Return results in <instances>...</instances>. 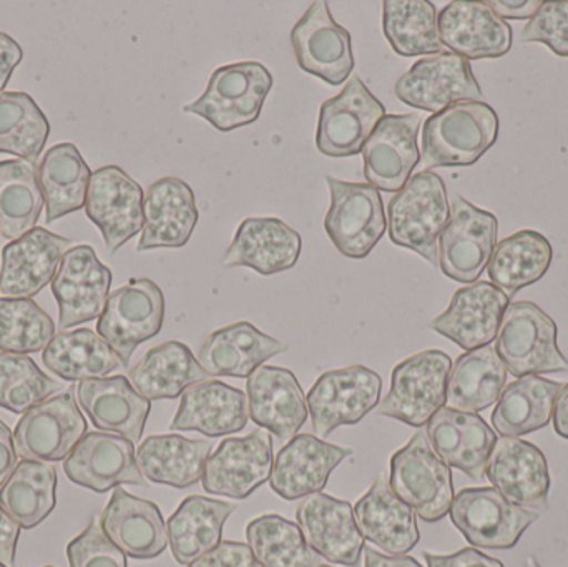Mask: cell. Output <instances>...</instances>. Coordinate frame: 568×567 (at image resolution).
<instances>
[{"mask_svg":"<svg viewBox=\"0 0 568 567\" xmlns=\"http://www.w3.org/2000/svg\"><path fill=\"white\" fill-rule=\"evenodd\" d=\"M236 506L205 496H189L166 523L169 546L179 565L189 566L222 543L223 526Z\"/></svg>","mask_w":568,"mask_h":567,"instance_id":"cell-36","label":"cell"},{"mask_svg":"<svg viewBox=\"0 0 568 567\" xmlns=\"http://www.w3.org/2000/svg\"><path fill=\"white\" fill-rule=\"evenodd\" d=\"M290 348L250 322L233 323L216 330L199 353V363L210 376L248 378L263 363Z\"/></svg>","mask_w":568,"mask_h":567,"instance_id":"cell-35","label":"cell"},{"mask_svg":"<svg viewBox=\"0 0 568 567\" xmlns=\"http://www.w3.org/2000/svg\"><path fill=\"white\" fill-rule=\"evenodd\" d=\"M453 360L440 350H426L400 362L390 375V389L377 406L386 418L420 429L444 408Z\"/></svg>","mask_w":568,"mask_h":567,"instance_id":"cell-6","label":"cell"},{"mask_svg":"<svg viewBox=\"0 0 568 567\" xmlns=\"http://www.w3.org/2000/svg\"><path fill=\"white\" fill-rule=\"evenodd\" d=\"M557 336L556 322L536 303H510L497 333L496 350L516 378L568 372Z\"/></svg>","mask_w":568,"mask_h":567,"instance_id":"cell-3","label":"cell"},{"mask_svg":"<svg viewBox=\"0 0 568 567\" xmlns=\"http://www.w3.org/2000/svg\"><path fill=\"white\" fill-rule=\"evenodd\" d=\"M510 298L490 282H477L454 293L449 308L429 328L466 352L490 345L497 338Z\"/></svg>","mask_w":568,"mask_h":567,"instance_id":"cell-22","label":"cell"},{"mask_svg":"<svg viewBox=\"0 0 568 567\" xmlns=\"http://www.w3.org/2000/svg\"><path fill=\"white\" fill-rule=\"evenodd\" d=\"M419 129L420 117L414 113L384 115L363 146L364 176L369 185L389 193L404 189L420 162Z\"/></svg>","mask_w":568,"mask_h":567,"instance_id":"cell-21","label":"cell"},{"mask_svg":"<svg viewBox=\"0 0 568 567\" xmlns=\"http://www.w3.org/2000/svg\"><path fill=\"white\" fill-rule=\"evenodd\" d=\"M426 435L430 448L449 468L459 469L474 482L486 478L497 435L483 416L444 406L427 423Z\"/></svg>","mask_w":568,"mask_h":567,"instance_id":"cell-27","label":"cell"},{"mask_svg":"<svg viewBox=\"0 0 568 567\" xmlns=\"http://www.w3.org/2000/svg\"><path fill=\"white\" fill-rule=\"evenodd\" d=\"M499 136V117L486 102H457L424 123L423 159L426 169L474 165Z\"/></svg>","mask_w":568,"mask_h":567,"instance_id":"cell-2","label":"cell"},{"mask_svg":"<svg viewBox=\"0 0 568 567\" xmlns=\"http://www.w3.org/2000/svg\"><path fill=\"white\" fill-rule=\"evenodd\" d=\"M142 186L120 166L106 165L92 173L87 192L85 212L99 226L109 253L122 249L139 235L145 223Z\"/></svg>","mask_w":568,"mask_h":567,"instance_id":"cell-15","label":"cell"},{"mask_svg":"<svg viewBox=\"0 0 568 567\" xmlns=\"http://www.w3.org/2000/svg\"><path fill=\"white\" fill-rule=\"evenodd\" d=\"M429 567H506L499 559L490 558L484 553L477 551L474 548H466L456 555L436 556L430 553H424Z\"/></svg>","mask_w":568,"mask_h":567,"instance_id":"cell-54","label":"cell"},{"mask_svg":"<svg viewBox=\"0 0 568 567\" xmlns=\"http://www.w3.org/2000/svg\"><path fill=\"white\" fill-rule=\"evenodd\" d=\"M57 472L47 463L22 462L0 488V506L22 529L42 525L57 505Z\"/></svg>","mask_w":568,"mask_h":567,"instance_id":"cell-44","label":"cell"},{"mask_svg":"<svg viewBox=\"0 0 568 567\" xmlns=\"http://www.w3.org/2000/svg\"><path fill=\"white\" fill-rule=\"evenodd\" d=\"M186 567H263L245 543L222 541Z\"/></svg>","mask_w":568,"mask_h":567,"instance_id":"cell-53","label":"cell"},{"mask_svg":"<svg viewBox=\"0 0 568 567\" xmlns=\"http://www.w3.org/2000/svg\"><path fill=\"white\" fill-rule=\"evenodd\" d=\"M450 522L469 545L480 549H513L540 518L514 505L496 488H467L454 496Z\"/></svg>","mask_w":568,"mask_h":567,"instance_id":"cell-9","label":"cell"},{"mask_svg":"<svg viewBox=\"0 0 568 567\" xmlns=\"http://www.w3.org/2000/svg\"><path fill=\"white\" fill-rule=\"evenodd\" d=\"M440 42L466 60L500 59L513 49V27L487 2L456 0L439 16Z\"/></svg>","mask_w":568,"mask_h":567,"instance_id":"cell-24","label":"cell"},{"mask_svg":"<svg viewBox=\"0 0 568 567\" xmlns=\"http://www.w3.org/2000/svg\"><path fill=\"white\" fill-rule=\"evenodd\" d=\"M520 42H540L568 57V0L544 2L520 33Z\"/></svg>","mask_w":568,"mask_h":567,"instance_id":"cell-52","label":"cell"},{"mask_svg":"<svg viewBox=\"0 0 568 567\" xmlns=\"http://www.w3.org/2000/svg\"><path fill=\"white\" fill-rule=\"evenodd\" d=\"M331 206L324 230L341 255L363 260L386 232V213L379 190L369 183L344 182L326 176Z\"/></svg>","mask_w":568,"mask_h":567,"instance_id":"cell-8","label":"cell"},{"mask_svg":"<svg viewBox=\"0 0 568 567\" xmlns=\"http://www.w3.org/2000/svg\"><path fill=\"white\" fill-rule=\"evenodd\" d=\"M383 378L363 365L323 373L307 393L314 432L326 438L339 426L357 425L379 406Z\"/></svg>","mask_w":568,"mask_h":567,"instance_id":"cell-10","label":"cell"},{"mask_svg":"<svg viewBox=\"0 0 568 567\" xmlns=\"http://www.w3.org/2000/svg\"><path fill=\"white\" fill-rule=\"evenodd\" d=\"M394 93L406 105L433 113L457 102H483L484 99L469 60L450 52L417 60L399 77Z\"/></svg>","mask_w":568,"mask_h":567,"instance_id":"cell-14","label":"cell"},{"mask_svg":"<svg viewBox=\"0 0 568 567\" xmlns=\"http://www.w3.org/2000/svg\"><path fill=\"white\" fill-rule=\"evenodd\" d=\"M273 439L263 429L245 438H229L206 459L203 489L210 495L246 499L272 478Z\"/></svg>","mask_w":568,"mask_h":567,"instance_id":"cell-16","label":"cell"},{"mask_svg":"<svg viewBox=\"0 0 568 567\" xmlns=\"http://www.w3.org/2000/svg\"><path fill=\"white\" fill-rule=\"evenodd\" d=\"M22 59L23 52L19 43L7 33L0 32V92H3L13 70Z\"/></svg>","mask_w":568,"mask_h":567,"instance_id":"cell-57","label":"cell"},{"mask_svg":"<svg viewBox=\"0 0 568 567\" xmlns=\"http://www.w3.org/2000/svg\"><path fill=\"white\" fill-rule=\"evenodd\" d=\"M542 0H489L487 6L500 17V19L530 20L540 7Z\"/></svg>","mask_w":568,"mask_h":567,"instance_id":"cell-55","label":"cell"},{"mask_svg":"<svg viewBox=\"0 0 568 567\" xmlns=\"http://www.w3.org/2000/svg\"><path fill=\"white\" fill-rule=\"evenodd\" d=\"M353 455V449L331 445L316 436L296 435L276 455L270 488L286 502L321 493L331 473Z\"/></svg>","mask_w":568,"mask_h":567,"instance_id":"cell-28","label":"cell"},{"mask_svg":"<svg viewBox=\"0 0 568 567\" xmlns=\"http://www.w3.org/2000/svg\"><path fill=\"white\" fill-rule=\"evenodd\" d=\"M291 43L297 65L329 85H341L353 73L351 33L333 19L324 0L311 3L297 20L291 32Z\"/></svg>","mask_w":568,"mask_h":567,"instance_id":"cell-17","label":"cell"},{"mask_svg":"<svg viewBox=\"0 0 568 567\" xmlns=\"http://www.w3.org/2000/svg\"><path fill=\"white\" fill-rule=\"evenodd\" d=\"M390 489L423 522L437 523L449 515L454 502L453 472L430 448L419 429L390 458Z\"/></svg>","mask_w":568,"mask_h":567,"instance_id":"cell-5","label":"cell"},{"mask_svg":"<svg viewBox=\"0 0 568 567\" xmlns=\"http://www.w3.org/2000/svg\"><path fill=\"white\" fill-rule=\"evenodd\" d=\"M383 30L394 52L403 57L443 53L437 10L427 0H386Z\"/></svg>","mask_w":568,"mask_h":567,"instance_id":"cell-46","label":"cell"},{"mask_svg":"<svg viewBox=\"0 0 568 567\" xmlns=\"http://www.w3.org/2000/svg\"><path fill=\"white\" fill-rule=\"evenodd\" d=\"M55 336L52 318L32 298H0V352L29 355Z\"/></svg>","mask_w":568,"mask_h":567,"instance_id":"cell-49","label":"cell"},{"mask_svg":"<svg viewBox=\"0 0 568 567\" xmlns=\"http://www.w3.org/2000/svg\"><path fill=\"white\" fill-rule=\"evenodd\" d=\"M248 419V399L242 389L219 379H205L183 392L170 429L220 438L242 432Z\"/></svg>","mask_w":568,"mask_h":567,"instance_id":"cell-31","label":"cell"},{"mask_svg":"<svg viewBox=\"0 0 568 567\" xmlns=\"http://www.w3.org/2000/svg\"><path fill=\"white\" fill-rule=\"evenodd\" d=\"M499 222L494 213L454 193L450 219L439 240V266L447 279L476 283L497 246Z\"/></svg>","mask_w":568,"mask_h":567,"instance_id":"cell-11","label":"cell"},{"mask_svg":"<svg viewBox=\"0 0 568 567\" xmlns=\"http://www.w3.org/2000/svg\"><path fill=\"white\" fill-rule=\"evenodd\" d=\"M209 376L192 350L180 342H166L149 350L129 373L133 388L149 402L179 398L190 386L205 382Z\"/></svg>","mask_w":568,"mask_h":567,"instance_id":"cell-38","label":"cell"},{"mask_svg":"<svg viewBox=\"0 0 568 567\" xmlns=\"http://www.w3.org/2000/svg\"><path fill=\"white\" fill-rule=\"evenodd\" d=\"M85 435V416L67 392L29 409L13 429V445L22 462L55 463L69 458Z\"/></svg>","mask_w":568,"mask_h":567,"instance_id":"cell-12","label":"cell"},{"mask_svg":"<svg viewBox=\"0 0 568 567\" xmlns=\"http://www.w3.org/2000/svg\"><path fill=\"white\" fill-rule=\"evenodd\" d=\"M246 399L253 423L268 429L280 443L293 439L310 416L300 382L280 366H260L253 372L246 382Z\"/></svg>","mask_w":568,"mask_h":567,"instance_id":"cell-25","label":"cell"},{"mask_svg":"<svg viewBox=\"0 0 568 567\" xmlns=\"http://www.w3.org/2000/svg\"><path fill=\"white\" fill-rule=\"evenodd\" d=\"M526 567H542V566H540L539 563H537L536 558H532V556H530V558L527 559Z\"/></svg>","mask_w":568,"mask_h":567,"instance_id":"cell-61","label":"cell"},{"mask_svg":"<svg viewBox=\"0 0 568 567\" xmlns=\"http://www.w3.org/2000/svg\"><path fill=\"white\" fill-rule=\"evenodd\" d=\"M486 476L494 488L514 505L526 509H546L550 475L546 456L532 443L519 438L497 439Z\"/></svg>","mask_w":568,"mask_h":567,"instance_id":"cell-26","label":"cell"},{"mask_svg":"<svg viewBox=\"0 0 568 567\" xmlns=\"http://www.w3.org/2000/svg\"><path fill=\"white\" fill-rule=\"evenodd\" d=\"M20 529L22 528L0 506V563L7 567H13L16 563Z\"/></svg>","mask_w":568,"mask_h":567,"instance_id":"cell-56","label":"cell"},{"mask_svg":"<svg viewBox=\"0 0 568 567\" xmlns=\"http://www.w3.org/2000/svg\"><path fill=\"white\" fill-rule=\"evenodd\" d=\"M43 203L39 172L32 162L20 159L0 162V235L3 239L13 242L36 229Z\"/></svg>","mask_w":568,"mask_h":567,"instance_id":"cell-45","label":"cell"},{"mask_svg":"<svg viewBox=\"0 0 568 567\" xmlns=\"http://www.w3.org/2000/svg\"><path fill=\"white\" fill-rule=\"evenodd\" d=\"M112 272L103 265L90 245L67 250L52 282V293L59 303V328L100 318L109 300Z\"/></svg>","mask_w":568,"mask_h":567,"instance_id":"cell-18","label":"cell"},{"mask_svg":"<svg viewBox=\"0 0 568 567\" xmlns=\"http://www.w3.org/2000/svg\"><path fill=\"white\" fill-rule=\"evenodd\" d=\"M0 567H7L6 565H2V563H0Z\"/></svg>","mask_w":568,"mask_h":567,"instance_id":"cell-63","label":"cell"},{"mask_svg":"<svg viewBox=\"0 0 568 567\" xmlns=\"http://www.w3.org/2000/svg\"><path fill=\"white\" fill-rule=\"evenodd\" d=\"M45 567H53V566H45Z\"/></svg>","mask_w":568,"mask_h":567,"instance_id":"cell-64","label":"cell"},{"mask_svg":"<svg viewBox=\"0 0 568 567\" xmlns=\"http://www.w3.org/2000/svg\"><path fill=\"white\" fill-rule=\"evenodd\" d=\"M49 133V120L29 93L0 92V153L33 163Z\"/></svg>","mask_w":568,"mask_h":567,"instance_id":"cell-48","label":"cell"},{"mask_svg":"<svg viewBox=\"0 0 568 567\" xmlns=\"http://www.w3.org/2000/svg\"><path fill=\"white\" fill-rule=\"evenodd\" d=\"M16 445H13L12 432L9 426L0 419V486L7 482L17 466Z\"/></svg>","mask_w":568,"mask_h":567,"instance_id":"cell-58","label":"cell"},{"mask_svg":"<svg viewBox=\"0 0 568 567\" xmlns=\"http://www.w3.org/2000/svg\"><path fill=\"white\" fill-rule=\"evenodd\" d=\"M317 567H333V566L321 565V566H317Z\"/></svg>","mask_w":568,"mask_h":567,"instance_id":"cell-62","label":"cell"},{"mask_svg":"<svg viewBox=\"0 0 568 567\" xmlns=\"http://www.w3.org/2000/svg\"><path fill=\"white\" fill-rule=\"evenodd\" d=\"M296 522L317 556L334 565L359 566L366 545L349 503L314 493L297 505Z\"/></svg>","mask_w":568,"mask_h":567,"instance_id":"cell-20","label":"cell"},{"mask_svg":"<svg viewBox=\"0 0 568 567\" xmlns=\"http://www.w3.org/2000/svg\"><path fill=\"white\" fill-rule=\"evenodd\" d=\"M90 179L92 172L73 143L52 146L39 165V182L47 205L45 222H55L83 209Z\"/></svg>","mask_w":568,"mask_h":567,"instance_id":"cell-43","label":"cell"},{"mask_svg":"<svg viewBox=\"0 0 568 567\" xmlns=\"http://www.w3.org/2000/svg\"><path fill=\"white\" fill-rule=\"evenodd\" d=\"M43 365L65 382L105 378L120 368L119 355L89 328L62 332L43 350Z\"/></svg>","mask_w":568,"mask_h":567,"instance_id":"cell-42","label":"cell"},{"mask_svg":"<svg viewBox=\"0 0 568 567\" xmlns=\"http://www.w3.org/2000/svg\"><path fill=\"white\" fill-rule=\"evenodd\" d=\"M165 320V296L149 279H132L110 293L105 308L97 323V333L129 366L133 352L142 343L162 332Z\"/></svg>","mask_w":568,"mask_h":567,"instance_id":"cell-7","label":"cell"},{"mask_svg":"<svg viewBox=\"0 0 568 567\" xmlns=\"http://www.w3.org/2000/svg\"><path fill=\"white\" fill-rule=\"evenodd\" d=\"M212 443L182 435L150 436L136 452L143 478L155 485L190 488L202 482Z\"/></svg>","mask_w":568,"mask_h":567,"instance_id":"cell-37","label":"cell"},{"mask_svg":"<svg viewBox=\"0 0 568 567\" xmlns=\"http://www.w3.org/2000/svg\"><path fill=\"white\" fill-rule=\"evenodd\" d=\"M364 556H366V567H424L410 556L381 555L369 546H364Z\"/></svg>","mask_w":568,"mask_h":567,"instance_id":"cell-59","label":"cell"},{"mask_svg":"<svg viewBox=\"0 0 568 567\" xmlns=\"http://www.w3.org/2000/svg\"><path fill=\"white\" fill-rule=\"evenodd\" d=\"M384 115L383 103L369 92L366 83L357 75L351 77L339 95L321 105L317 150L333 159L357 155Z\"/></svg>","mask_w":568,"mask_h":567,"instance_id":"cell-13","label":"cell"},{"mask_svg":"<svg viewBox=\"0 0 568 567\" xmlns=\"http://www.w3.org/2000/svg\"><path fill=\"white\" fill-rule=\"evenodd\" d=\"M100 526L110 541L133 559H155L169 546L165 519L155 503L115 488Z\"/></svg>","mask_w":568,"mask_h":567,"instance_id":"cell-30","label":"cell"},{"mask_svg":"<svg viewBox=\"0 0 568 567\" xmlns=\"http://www.w3.org/2000/svg\"><path fill=\"white\" fill-rule=\"evenodd\" d=\"M449 219L446 185L429 170L410 176L387 206L390 242L416 252L433 266L439 265V240Z\"/></svg>","mask_w":568,"mask_h":567,"instance_id":"cell-1","label":"cell"},{"mask_svg":"<svg viewBox=\"0 0 568 567\" xmlns=\"http://www.w3.org/2000/svg\"><path fill=\"white\" fill-rule=\"evenodd\" d=\"M67 558L70 567H129L125 553L110 541L95 519L67 546Z\"/></svg>","mask_w":568,"mask_h":567,"instance_id":"cell-51","label":"cell"},{"mask_svg":"<svg viewBox=\"0 0 568 567\" xmlns=\"http://www.w3.org/2000/svg\"><path fill=\"white\" fill-rule=\"evenodd\" d=\"M142 239L139 252L153 249H183L192 239L199 222L195 192L176 176L156 180L143 199Z\"/></svg>","mask_w":568,"mask_h":567,"instance_id":"cell-29","label":"cell"},{"mask_svg":"<svg viewBox=\"0 0 568 567\" xmlns=\"http://www.w3.org/2000/svg\"><path fill=\"white\" fill-rule=\"evenodd\" d=\"M354 518L363 538L387 555H407L420 541L416 513L394 495L386 475L377 476L369 492L356 503Z\"/></svg>","mask_w":568,"mask_h":567,"instance_id":"cell-34","label":"cell"},{"mask_svg":"<svg viewBox=\"0 0 568 567\" xmlns=\"http://www.w3.org/2000/svg\"><path fill=\"white\" fill-rule=\"evenodd\" d=\"M552 419L557 435L568 439V383L562 386L554 403Z\"/></svg>","mask_w":568,"mask_h":567,"instance_id":"cell-60","label":"cell"},{"mask_svg":"<svg viewBox=\"0 0 568 567\" xmlns=\"http://www.w3.org/2000/svg\"><path fill=\"white\" fill-rule=\"evenodd\" d=\"M63 472L73 485L106 493L122 485L146 488L130 439L110 433H87L63 462Z\"/></svg>","mask_w":568,"mask_h":567,"instance_id":"cell-19","label":"cell"},{"mask_svg":"<svg viewBox=\"0 0 568 567\" xmlns=\"http://www.w3.org/2000/svg\"><path fill=\"white\" fill-rule=\"evenodd\" d=\"M300 233L273 216L243 220L223 256L225 266H246L260 275H276L296 265L301 255Z\"/></svg>","mask_w":568,"mask_h":567,"instance_id":"cell-33","label":"cell"},{"mask_svg":"<svg viewBox=\"0 0 568 567\" xmlns=\"http://www.w3.org/2000/svg\"><path fill=\"white\" fill-rule=\"evenodd\" d=\"M562 386L542 376L517 378L504 389L494 408V429L506 438H519L546 428Z\"/></svg>","mask_w":568,"mask_h":567,"instance_id":"cell-40","label":"cell"},{"mask_svg":"<svg viewBox=\"0 0 568 567\" xmlns=\"http://www.w3.org/2000/svg\"><path fill=\"white\" fill-rule=\"evenodd\" d=\"M507 368L493 345L464 353L454 363L447 382V408L480 413L499 402Z\"/></svg>","mask_w":568,"mask_h":567,"instance_id":"cell-39","label":"cell"},{"mask_svg":"<svg viewBox=\"0 0 568 567\" xmlns=\"http://www.w3.org/2000/svg\"><path fill=\"white\" fill-rule=\"evenodd\" d=\"M554 250L542 233L523 230L504 239L494 250L487 273L490 282L507 296L544 279L552 263Z\"/></svg>","mask_w":568,"mask_h":567,"instance_id":"cell-41","label":"cell"},{"mask_svg":"<svg viewBox=\"0 0 568 567\" xmlns=\"http://www.w3.org/2000/svg\"><path fill=\"white\" fill-rule=\"evenodd\" d=\"M246 539L263 567H317V556L304 539L296 523L283 516L265 515L246 526Z\"/></svg>","mask_w":568,"mask_h":567,"instance_id":"cell-47","label":"cell"},{"mask_svg":"<svg viewBox=\"0 0 568 567\" xmlns=\"http://www.w3.org/2000/svg\"><path fill=\"white\" fill-rule=\"evenodd\" d=\"M272 89V72L263 63L236 62L216 69L205 93L183 110L209 120L220 132H232L260 119Z\"/></svg>","mask_w":568,"mask_h":567,"instance_id":"cell-4","label":"cell"},{"mask_svg":"<svg viewBox=\"0 0 568 567\" xmlns=\"http://www.w3.org/2000/svg\"><path fill=\"white\" fill-rule=\"evenodd\" d=\"M57 389L59 383L49 378L29 356L0 353V408L26 415Z\"/></svg>","mask_w":568,"mask_h":567,"instance_id":"cell-50","label":"cell"},{"mask_svg":"<svg viewBox=\"0 0 568 567\" xmlns=\"http://www.w3.org/2000/svg\"><path fill=\"white\" fill-rule=\"evenodd\" d=\"M70 240L45 229L30 230L2 250L0 293L3 298H32L53 282Z\"/></svg>","mask_w":568,"mask_h":567,"instance_id":"cell-23","label":"cell"},{"mask_svg":"<svg viewBox=\"0 0 568 567\" xmlns=\"http://www.w3.org/2000/svg\"><path fill=\"white\" fill-rule=\"evenodd\" d=\"M77 399L100 432L123 436L132 443L142 439L152 403L125 376L80 382Z\"/></svg>","mask_w":568,"mask_h":567,"instance_id":"cell-32","label":"cell"}]
</instances>
